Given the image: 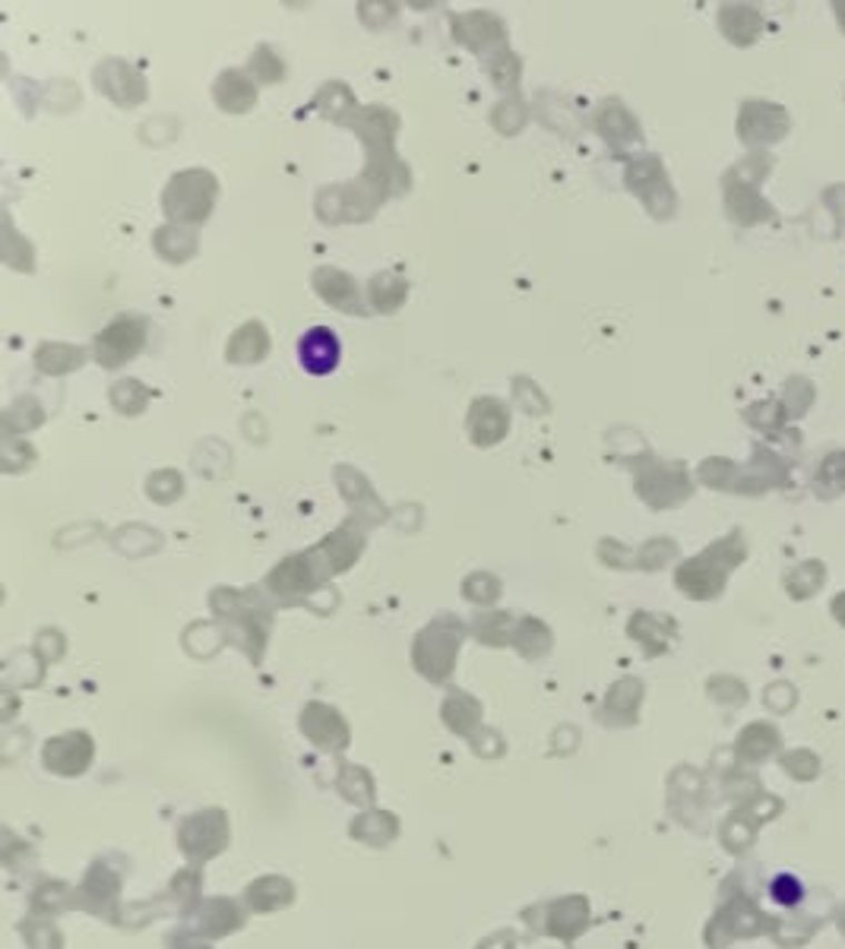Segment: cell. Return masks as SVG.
Masks as SVG:
<instances>
[{"instance_id": "obj_1", "label": "cell", "mask_w": 845, "mask_h": 949, "mask_svg": "<svg viewBox=\"0 0 845 949\" xmlns=\"http://www.w3.org/2000/svg\"><path fill=\"white\" fill-rule=\"evenodd\" d=\"M339 354H342L339 339L327 327H314V330H308L298 339V361H301V368L308 373H317V377L332 373L336 364H339Z\"/></svg>"}, {"instance_id": "obj_2", "label": "cell", "mask_w": 845, "mask_h": 949, "mask_svg": "<svg viewBox=\"0 0 845 949\" xmlns=\"http://www.w3.org/2000/svg\"><path fill=\"white\" fill-rule=\"evenodd\" d=\"M769 896L785 908L802 906L804 883L795 877V873H776V877H773V883H769Z\"/></svg>"}]
</instances>
